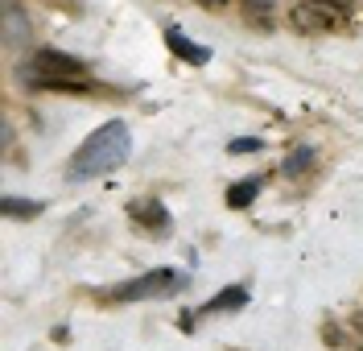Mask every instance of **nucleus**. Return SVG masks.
Segmentation results:
<instances>
[{
	"mask_svg": "<svg viewBox=\"0 0 363 351\" xmlns=\"http://www.w3.org/2000/svg\"><path fill=\"white\" fill-rule=\"evenodd\" d=\"M203 4H211V9H219V4H227V0H203Z\"/></svg>",
	"mask_w": 363,
	"mask_h": 351,
	"instance_id": "14",
	"label": "nucleus"
},
{
	"mask_svg": "<svg viewBox=\"0 0 363 351\" xmlns=\"http://www.w3.org/2000/svg\"><path fill=\"white\" fill-rule=\"evenodd\" d=\"M227 149H231V153H256V149H260V137H240V140H231Z\"/></svg>",
	"mask_w": 363,
	"mask_h": 351,
	"instance_id": "12",
	"label": "nucleus"
},
{
	"mask_svg": "<svg viewBox=\"0 0 363 351\" xmlns=\"http://www.w3.org/2000/svg\"><path fill=\"white\" fill-rule=\"evenodd\" d=\"M25 74L29 79H83V62L62 50H38Z\"/></svg>",
	"mask_w": 363,
	"mask_h": 351,
	"instance_id": "3",
	"label": "nucleus"
},
{
	"mask_svg": "<svg viewBox=\"0 0 363 351\" xmlns=\"http://www.w3.org/2000/svg\"><path fill=\"white\" fill-rule=\"evenodd\" d=\"M4 4H9V0H4Z\"/></svg>",
	"mask_w": 363,
	"mask_h": 351,
	"instance_id": "16",
	"label": "nucleus"
},
{
	"mask_svg": "<svg viewBox=\"0 0 363 351\" xmlns=\"http://www.w3.org/2000/svg\"><path fill=\"white\" fill-rule=\"evenodd\" d=\"M128 153H133V133H128V124H124V120H108V124H99V128L79 145V153L70 157V178H99V174H112L116 165L128 162Z\"/></svg>",
	"mask_w": 363,
	"mask_h": 351,
	"instance_id": "1",
	"label": "nucleus"
},
{
	"mask_svg": "<svg viewBox=\"0 0 363 351\" xmlns=\"http://www.w3.org/2000/svg\"><path fill=\"white\" fill-rule=\"evenodd\" d=\"M244 302H248V294H244L240 285H231L227 294H219V298H211V302H206L203 310H206V314H215V310H240Z\"/></svg>",
	"mask_w": 363,
	"mask_h": 351,
	"instance_id": "11",
	"label": "nucleus"
},
{
	"mask_svg": "<svg viewBox=\"0 0 363 351\" xmlns=\"http://www.w3.org/2000/svg\"><path fill=\"white\" fill-rule=\"evenodd\" d=\"M29 29H33V25H29V13H21V9L9 0V4H4V42L17 46L21 38H29Z\"/></svg>",
	"mask_w": 363,
	"mask_h": 351,
	"instance_id": "7",
	"label": "nucleus"
},
{
	"mask_svg": "<svg viewBox=\"0 0 363 351\" xmlns=\"http://www.w3.org/2000/svg\"><path fill=\"white\" fill-rule=\"evenodd\" d=\"M359 351H363V347H359Z\"/></svg>",
	"mask_w": 363,
	"mask_h": 351,
	"instance_id": "17",
	"label": "nucleus"
},
{
	"mask_svg": "<svg viewBox=\"0 0 363 351\" xmlns=\"http://www.w3.org/2000/svg\"><path fill=\"white\" fill-rule=\"evenodd\" d=\"M252 4H272V0H252Z\"/></svg>",
	"mask_w": 363,
	"mask_h": 351,
	"instance_id": "15",
	"label": "nucleus"
},
{
	"mask_svg": "<svg viewBox=\"0 0 363 351\" xmlns=\"http://www.w3.org/2000/svg\"><path fill=\"white\" fill-rule=\"evenodd\" d=\"M182 285H186V277H182V273H174V269H153V273H145V277L116 285L108 298H112V302H140V298H161V294H178Z\"/></svg>",
	"mask_w": 363,
	"mask_h": 351,
	"instance_id": "2",
	"label": "nucleus"
},
{
	"mask_svg": "<svg viewBox=\"0 0 363 351\" xmlns=\"http://www.w3.org/2000/svg\"><path fill=\"white\" fill-rule=\"evenodd\" d=\"M322 4H330V9H335V13H347V9H351V4H355V0H322Z\"/></svg>",
	"mask_w": 363,
	"mask_h": 351,
	"instance_id": "13",
	"label": "nucleus"
},
{
	"mask_svg": "<svg viewBox=\"0 0 363 351\" xmlns=\"http://www.w3.org/2000/svg\"><path fill=\"white\" fill-rule=\"evenodd\" d=\"M335 21H339V13H335L330 4H322V0H297L294 9H289V25L306 29V33H314V29H330Z\"/></svg>",
	"mask_w": 363,
	"mask_h": 351,
	"instance_id": "4",
	"label": "nucleus"
},
{
	"mask_svg": "<svg viewBox=\"0 0 363 351\" xmlns=\"http://www.w3.org/2000/svg\"><path fill=\"white\" fill-rule=\"evenodd\" d=\"M310 165H314V149H310V145H297L294 153H289V157L281 162V174H289V178H297V174H306Z\"/></svg>",
	"mask_w": 363,
	"mask_h": 351,
	"instance_id": "10",
	"label": "nucleus"
},
{
	"mask_svg": "<svg viewBox=\"0 0 363 351\" xmlns=\"http://www.w3.org/2000/svg\"><path fill=\"white\" fill-rule=\"evenodd\" d=\"M260 194V178H240L235 186L227 190V207L231 211H244V207H252V199Z\"/></svg>",
	"mask_w": 363,
	"mask_h": 351,
	"instance_id": "9",
	"label": "nucleus"
},
{
	"mask_svg": "<svg viewBox=\"0 0 363 351\" xmlns=\"http://www.w3.org/2000/svg\"><path fill=\"white\" fill-rule=\"evenodd\" d=\"M128 215H133V219H140V223H145V228H153V232H165V228H169V211L161 207L157 199H140V203H133V207H128Z\"/></svg>",
	"mask_w": 363,
	"mask_h": 351,
	"instance_id": "6",
	"label": "nucleus"
},
{
	"mask_svg": "<svg viewBox=\"0 0 363 351\" xmlns=\"http://www.w3.org/2000/svg\"><path fill=\"white\" fill-rule=\"evenodd\" d=\"M165 42H169V50L178 54L182 62H194V67H203L206 58H211V50L199 46V42H190V38H182V29H165Z\"/></svg>",
	"mask_w": 363,
	"mask_h": 351,
	"instance_id": "5",
	"label": "nucleus"
},
{
	"mask_svg": "<svg viewBox=\"0 0 363 351\" xmlns=\"http://www.w3.org/2000/svg\"><path fill=\"white\" fill-rule=\"evenodd\" d=\"M0 211H4V219H33V215H42L45 203L38 199H17V194H4L0 199Z\"/></svg>",
	"mask_w": 363,
	"mask_h": 351,
	"instance_id": "8",
	"label": "nucleus"
}]
</instances>
